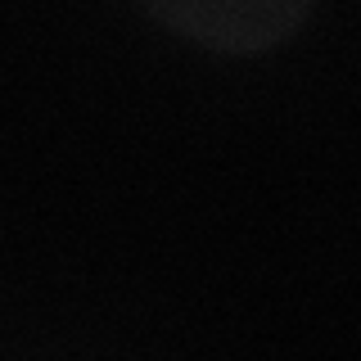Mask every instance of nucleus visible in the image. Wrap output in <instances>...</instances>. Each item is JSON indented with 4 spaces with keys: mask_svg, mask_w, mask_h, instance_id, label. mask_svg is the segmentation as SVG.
Segmentation results:
<instances>
[{
    "mask_svg": "<svg viewBox=\"0 0 361 361\" xmlns=\"http://www.w3.org/2000/svg\"><path fill=\"white\" fill-rule=\"evenodd\" d=\"M312 14V5L293 0V5H280V0H199V5H149V18L167 23L172 32L190 37L195 45H208V50L221 54H257L271 50L285 37L302 27V18Z\"/></svg>",
    "mask_w": 361,
    "mask_h": 361,
    "instance_id": "1",
    "label": "nucleus"
}]
</instances>
